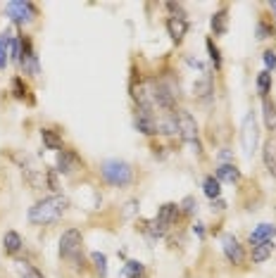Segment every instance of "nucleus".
I'll return each mask as SVG.
<instances>
[{"label": "nucleus", "mask_w": 276, "mask_h": 278, "mask_svg": "<svg viewBox=\"0 0 276 278\" xmlns=\"http://www.w3.org/2000/svg\"><path fill=\"white\" fill-rule=\"evenodd\" d=\"M67 209V197H60V195H53V197H46V200L36 202L31 209H29V221L31 224H53L60 216L64 214Z\"/></svg>", "instance_id": "nucleus-1"}, {"label": "nucleus", "mask_w": 276, "mask_h": 278, "mask_svg": "<svg viewBox=\"0 0 276 278\" xmlns=\"http://www.w3.org/2000/svg\"><path fill=\"white\" fill-rule=\"evenodd\" d=\"M100 174H103V178L112 185H129L134 181V169H131V164L122 162V160H107V162H103Z\"/></svg>", "instance_id": "nucleus-2"}, {"label": "nucleus", "mask_w": 276, "mask_h": 278, "mask_svg": "<svg viewBox=\"0 0 276 278\" xmlns=\"http://www.w3.org/2000/svg\"><path fill=\"white\" fill-rule=\"evenodd\" d=\"M257 143H260V126H257V116L255 112H248L241 124V145H243V154L250 160L257 152Z\"/></svg>", "instance_id": "nucleus-3"}, {"label": "nucleus", "mask_w": 276, "mask_h": 278, "mask_svg": "<svg viewBox=\"0 0 276 278\" xmlns=\"http://www.w3.org/2000/svg\"><path fill=\"white\" fill-rule=\"evenodd\" d=\"M81 243H84L81 231L67 228V231L62 233V238H60V255H62L64 259H76L81 252Z\"/></svg>", "instance_id": "nucleus-4"}, {"label": "nucleus", "mask_w": 276, "mask_h": 278, "mask_svg": "<svg viewBox=\"0 0 276 278\" xmlns=\"http://www.w3.org/2000/svg\"><path fill=\"white\" fill-rule=\"evenodd\" d=\"M176 126H179V136H181L186 143H198V124L195 119H193V114L190 112H186V109H179L176 112Z\"/></svg>", "instance_id": "nucleus-5"}, {"label": "nucleus", "mask_w": 276, "mask_h": 278, "mask_svg": "<svg viewBox=\"0 0 276 278\" xmlns=\"http://www.w3.org/2000/svg\"><path fill=\"white\" fill-rule=\"evenodd\" d=\"M150 93H152V102L160 105L162 109H174V102H176V93H174L172 86H167L165 81H155L150 86Z\"/></svg>", "instance_id": "nucleus-6"}, {"label": "nucleus", "mask_w": 276, "mask_h": 278, "mask_svg": "<svg viewBox=\"0 0 276 278\" xmlns=\"http://www.w3.org/2000/svg\"><path fill=\"white\" fill-rule=\"evenodd\" d=\"M19 64H22L24 74H29V76H38L41 74L38 57H36V53H33L31 41L29 38H22V57H19Z\"/></svg>", "instance_id": "nucleus-7"}, {"label": "nucleus", "mask_w": 276, "mask_h": 278, "mask_svg": "<svg viewBox=\"0 0 276 278\" xmlns=\"http://www.w3.org/2000/svg\"><path fill=\"white\" fill-rule=\"evenodd\" d=\"M5 12L12 22L17 24H29L36 17V8H33L31 3H8L5 5Z\"/></svg>", "instance_id": "nucleus-8"}, {"label": "nucleus", "mask_w": 276, "mask_h": 278, "mask_svg": "<svg viewBox=\"0 0 276 278\" xmlns=\"http://www.w3.org/2000/svg\"><path fill=\"white\" fill-rule=\"evenodd\" d=\"M136 129H138L141 133H145V136H155V133H160L157 119H155V114H152V109L138 107V112H136Z\"/></svg>", "instance_id": "nucleus-9"}, {"label": "nucleus", "mask_w": 276, "mask_h": 278, "mask_svg": "<svg viewBox=\"0 0 276 278\" xmlns=\"http://www.w3.org/2000/svg\"><path fill=\"white\" fill-rule=\"evenodd\" d=\"M221 250H224V255H226V259H229L231 264H243L245 262V252H243V247H241V243L236 240V235H224L221 238Z\"/></svg>", "instance_id": "nucleus-10"}, {"label": "nucleus", "mask_w": 276, "mask_h": 278, "mask_svg": "<svg viewBox=\"0 0 276 278\" xmlns=\"http://www.w3.org/2000/svg\"><path fill=\"white\" fill-rule=\"evenodd\" d=\"M79 154L74 152V150H60V152H57V171H60V174H71V171L76 169V167H79Z\"/></svg>", "instance_id": "nucleus-11"}, {"label": "nucleus", "mask_w": 276, "mask_h": 278, "mask_svg": "<svg viewBox=\"0 0 276 278\" xmlns=\"http://www.w3.org/2000/svg\"><path fill=\"white\" fill-rule=\"evenodd\" d=\"M176 216H179V205H174V202H167V205H162L157 212V216H155V221H157L162 228H169V226L176 221Z\"/></svg>", "instance_id": "nucleus-12"}, {"label": "nucleus", "mask_w": 276, "mask_h": 278, "mask_svg": "<svg viewBox=\"0 0 276 278\" xmlns=\"http://www.w3.org/2000/svg\"><path fill=\"white\" fill-rule=\"evenodd\" d=\"M276 238V226L274 224H260L250 233V245H260V243H271Z\"/></svg>", "instance_id": "nucleus-13"}, {"label": "nucleus", "mask_w": 276, "mask_h": 278, "mask_svg": "<svg viewBox=\"0 0 276 278\" xmlns=\"http://www.w3.org/2000/svg\"><path fill=\"white\" fill-rule=\"evenodd\" d=\"M167 31H169V36H172V41H179L188 33V22L183 19V17H172L169 22H167Z\"/></svg>", "instance_id": "nucleus-14"}, {"label": "nucleus", "mask_w": 276, "mask_h": 278, "mask_svg": "<svg viewBox=\"0 0 276 278\" xmlns=\"http://www.w3.org/2000/svg\"><path fill=\"white\" fill-rule=\"evenodd\" d=\"M238 178H241V171H238L236 164H221L217 167V181H224V183H236Z\"/></svg>", "instance_id": "nucleus-15"}, {"label": "nucleus", "mask_w": 276, "mask_h": 278, "mask_svg": "<svg viewBox=\"0 0 276 278\" xmlns=\"http://www.w3.org/2000/svg\"><path fill=\"white\" fill-rule=\"evenodd\" d=\"M41 140H43V145H46L48 150H62V138H60L53 129H43V131H41Z\"/></svg>", "instance_id": "nucleus-16"}, {"label": "nucleus", "mask_w": 276, "mask_h": 278, "mask_svg": "<svg viewBox=\"0 0 276 278\" xmlns=\"http://www.w3.org/2000/svg\"><path fill=\"white\" fill-rule=\"evenodd\" d=\"M274 252V245L271 243H260V245H253V262L255 264H262L267 262L269 257Z\"/></svg>", "instance_id": "nucleus-17"}, {"label": "nucleus", "mask_w": 276, "mask_h": 278, "mask_svg": "<svg viewBox=\"0 0 276 278\" xmlns=\"http://www.w3.org/2000/svg\"><path fill=\"white\" fill-rule=\"evenodd\" d=\"M262 114H264V124H267L269 131H276V105L274 102H269L267 98H264V102H262Z\"/></svg>", "instance_id": "nucleus-18"}, {"label": "nucleus", "mask_w": 276, "mask_h": 278, "mask_svg": "<svg viewBox=\"0 0 276 278\" xmlns=\"http://www.w3.org/2000/svg\"><path fill=\"white\" fill-rule=\"evenodd\" d=\"M3 245H5V250H8L10 255L19 252V250H22V238H19V233H17V231H8V233H5V238H3Z\"/></svg>", "instance_id": "nucleus-19"}, {"label": "nucleus", "mask_w": 276, "mask_h": 278, "mask_svg": "<svg viewBox=\"0 0 276 278\" xmlns=\"http://www.w3.org/2000/svg\"><path fill=\"white\" fill-rule=\"evenodd\" d=\"M264 167L269 169V174L276 176V143L274 140H269L267 145H264Z\"/></svg>", "instance_id": "nucleus-20"}, {"label": "nucleus", "mask_w": 276, "mask_h": 278, "mask_svg": "<svg viewBox=\"0 0 276 278\" xmlns=\"http://www.w3.org/2000/svg\"><path fill=\"white\" fill-rule=\"evenodd\" d=\"M203 190H205V195L210 200H217L219 193H221V183L217 181V176H207L205 183H203Z\"/></svg>", "instance_id": "nucleus-21"}, {"label": "nucleus", "mask_w": 276, "mask_h": 278, "mask_svg": "<svg viewBox=\"0 0 276 278\" xmlns=\"http://www.w3.org/2000/svg\"><path fill=\"white\" fill-rule=\"evenodd\" d=\"M226 22H229V17H226V10H219V12L212 17V31L217 33V36L226 33Z\"/></svg>", "instance_id": "nucleus-22"}, {"label": "nucleus", "mask_w": 276, "mask_h": 278, "mask_svg": "<svg viewBox=\"0 0 276 278\" xmlns=\"http://www.w3.org/2000/svg\"><path fill=\"white\" fill-rule=\"evenodd\" d=\"M91 262H93L98 276H100V278L107 276V257H105L103 252H93V255H91Z\"/></svg>", "instance_id": "nucleus-23"}, {"label": "nucleus", "mask_w": 276, "mask_h": 278, "mask_svg": "<svg viewBox=\"0 0 276 278\" xmlns=\"http://www.w3.org/2000/svg\"><path fill=\"white\" fill-rule=\"evenodd\" d=\"M124 278H141L143 276V264L141 262H127L124 271H122Z\"/></svg>", "instance_id": "nucleus-24"}, {"label": "nucleus", "mask_w": 276, "mask_h": 278, "mask_svg": "<svg viewBox=\"0 0 276 278\" xmlns=\"http://www.w3.org/2000/svg\"><path fill=\"white\" fill-rule=\"evenodd\" d=\"M12 93H15L17 100H24V98L29 95V88H26V84H24V78H19V76L12 78Z\"/></svg>", "instance_id": "nucleus-25"}, {"label": "nucleus", "mask_w": 276, "mask_h": 278, "mask_svg": "<svg viewBox=\"0 0 276 278\" xmlns=\"http://www.w3.org/2000/svg\"><path fill=\"white\" fill-rule=\"evenodd\" d=\"M269 88H271V74L269 71H260L257 74V91H260V95H267Z\"/></svg>", "instance_id": "nucleus-26"}, {"label": "nucleus", "mask_w": 276, "mask_h": 278, "mask_svg": "<svg viewBox=\"0 0 276 278\" xmlns=\"http://www.w3.org/2000/svg\"><path fill=\"white\" fill-rule=\"evenodd\" d=\"M8 57L12 62H19V57H22V41H19V38H10Z\"/></svg>", "instance_id": "nucleus-27"}, {"label": "nucleus", "mask_w": 276, "mask_h": 278, "mask_svg": "<svg viewBox=\"0 0 276 278\" xmlns=\"http://www.w3.org/2000/svg\"><path fill=\"white\" fill-rule=\"evenodd\" d=\"M8 46H10V38L5 33H0V69H5V64H8Z\"/></svg>", "instance_id": "nucleus-28"}, {"label": "nucleus", "mask_w": 276, "mask_h": 278, "mask_svg": "<svg viewBox=\"0 0 276 278\" xmlns=\"http://www.w3.org/2000/svg\"><path fill=\"white\" fill-rule=\"evenodd\" d=\"M207 53H210V60H212V64L219 69V67H221V55H219V48L214 46L212 38H207Z\"/></svg>", "instance_id": "nucleus-29"}, {"label": "nucleus", "mask_w": 276, "mask_h": 278, "mask_svg": "<svg viewBox=\"0 0 276 278\" xmlns=\"http://www.w3.org/2000/svg\"><path fill=\"white\" fill-rule=\"evenodd\" d=\"M17 264H19V271L24 273V278H46L38 269H33V266H29V264H24V262H17Z\"/></svg>", "instance_id": "nucleus-30"}, {"label": "nucleus", "mask_w": 276, "mask_h": 278, "mask_svg": "<svg viewBox=\"0 0 276 278\" xmlns=\"http://www.w3.org/2000/svg\"><path fill=\"white\" fill-rule=\"evenodd\" d=\"M181 207H183V214H195V209H198V202H195V197H186V200L181 202Z\"/></svg>", "instance_id": "nucleus-31"}, {"label": "nucleus", "mask_w": 276, "mask_h": 278, "mask_svg": "<svg viewBox=\"0 0 276 278\" xmlns=\"http://www.w3.org/2000/svg\"><path fill=\"white\" fill-rule=\"evenodd\" d=\"M212 91V86H210V81H200V84H195V93L200 95V98H207V93Z\"/></svg>", "instance_id": "nucleus-32"}, {"label": "nucleus", "mask_w": 276, "mask_h": 278, "mask_svg": "<svg viewBox=\"0 0 276 278\" xmlns=\"http://www.w3.org/2000/svg\"><path fill=\"white\" fill-rule=\"evenodd\" d=\"M269 36H271V26H267L264 22H260L257 24V38L264 41V38H269Z\"/></svg>", "instance_id": "nucleus-33"}, {"label": "nucleus", "mask_w": 276, "mask_h": 278, "mask_svg": "<svg viewBox=\"0 0 276 278\" xmlns=\"http://www.w3.org/2000/svg\"><path fill=\"white\" fill-rule=\"evenodd\" d=\"M262 60L267 64V69H276V55L271 53V50H267V53L262 55Z\"/></svg>", "instance_id": "nucleus-34"}, {"label": "nucleus", "mask_w": 276, "mask_h": 278, "mask_svg": "<svg viewBox=\"0 0 276 278\" xmlns=\"http://www.w3.org/2000/svg\"><path fill=\"white\" fill-rule=\"evenodd\" d=\"M46 181H48V185H50V190H60V185H57L55 171H48V174H46Z\"/></svg>", "instance_id": "nucleus-35"}, {"label": "nucleus", "mask_w": 276, "mask_h": 278, "mask_svg": "<svg viewBox=\"0 0 276 278\" xmlns=\"http://www.w3.org/2000/svg\"><path fill=\"white\" fill-rule=\"evenodd\" d=\"M193 231H195L198 238H203V235H205V228H203V224H195V226H193Z\"/></svg>", "instance_id": "nucleus-36"}, {"label": "nucleus", "mask_w": 276, "mask_h": 278, "mask_svg": "<svg viewBox=\"0 0 276 278\" xmlns=\"http://www.w3.org/2000/svg\"><path fill=\"white\" fill-rule=\"evenodd\" d=\"M214 207H217V209H226V202H224V200H217V202H214Z\"/></svg>", "instance_id": "nucleus-37"}, {"label": "nucleus", "mask_w": 276, "mask_h": 278, "mask_svg": "<svg viewBox=\"0 0 276 278\" xmlns=\"http://www.w3.org/2000/svg\"><path fill=\"white\" fill-rule=\"evenodd\" d=\"M269 8H271V12H274V15H276V3H271V5H269Z\"/></svg>", "instance_id": "nucleus-38"}]
</instances>
